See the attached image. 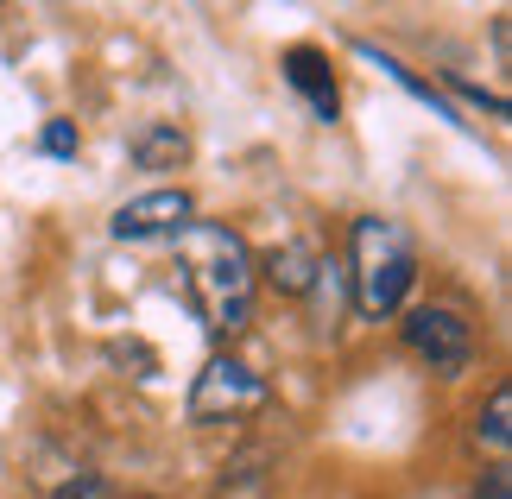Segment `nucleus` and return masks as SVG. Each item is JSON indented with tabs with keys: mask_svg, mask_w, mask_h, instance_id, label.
<instances>
[{
	"mask_svg": "<svg viewBox=\"0 0 512 499\" xmlns=\"http://www.w3.org/2000/svg\"><path fill=\"white\" fill-rule=\"evenodd\" d=\"M177 259H184V285L203 310V329L215 342L247 329L253 316V285H260V259L228 222H190L177 234Z\"/></svg>",
	"mask_w": 512,
	"mask_h": 499,
	"instance_id": "1",
	"label": "nucleus"
},
{
	"mask_svg": "<svg viewBox=\"0 0 512 499\" xmlns=\"http://www.w3.org/2000/svg\"><path fill=\"white\" fill-rule=\"evenodd\" d=\"M348 253H354V266H348V278H354V310L380 323V316H392L411 297V278H418L411 234L399 222H386V215H361V222H354Z\"/></svg>",
	"mask_w": 512,
	"mask_h": 499,
	"instance_id": "2",
	"label": "nucleus"
},
{
	"mask_svg": "<svg viewBox=\"0 0 512 499\" xmlns=\"http://www.w3.org/2000/svg\"><path fill=\"white\" fill-rule=\"evenodd\" d=\"M405 348L418 354L430 373L456 379V373H468V361H475V323H468L462 310H449V304H418L405 316Z\"/></svg>",
	"mask_w": 512,
	"mask_h": 499,
	"instance_id": "3",
	"label": "nucleus"
},
{
	"mask_svg": "<svg viewBox=\"0 0 512 499\" xmlns=\"http://www.w3.org/2000/svg\"><path fill=\"white\" fill-rule=\"evenodd\" d=\"M260 405H266V379L241 367L234 354H215L190 386V424H234V417H247Z\"/></svg>",
	"mask_w": 512,
	"mask_h": 499,
	"instance_id": "4",
	"label": "nucleus"
},
{
	"mask_svg": "<svg viewBox=\"0 0 512 499\" xmlns=\"http://www.w3.org/2000/svg\"><path fill=\"white\" fill-rule=\"evenodd\" d=\"M196 222V203H190V190H146V196H133V203L114 209V241H177Z\"/></svg>",
	"mask_w": 512,
	"mask_h": 499,
	"instance_id": "5",
	"label": "nucleus"
},
{
	"mask_svg": "<svg viewBox=\"0 0 512 499\" xmlns=\"http://www.w3.org/2000/svg\"><path fill=\"white\" fill-rule=\"evenodd\" d=\"M266 285L272 291H285V297H304L310 291V278H317V253H310L304 241H285V247H272L266 253Z\"/></svg>",
	"mask_w": 512,
	"mask_h": 499,
	"instance_id": "6",
	"label": "nucleus"
},
{
	"mask_svg": "<svg viewBox=\"0 0 512 499\" xmlns=\"http://www.w3.org/2000/svg\"><path fill=\"white\" fill-rule=\"evenodd\" d=\"M184 152H190V139L177 133L171 121H159V127H146L140 139H133V158H140L146 171H171V165H184Z\"/></svg>",
	"mask_w": 512,
	"mask_h": 499,
	"instance_id": "7",
	"label": "nucleus"
},
{
	"mask_svg": "<svg viewBox=\"0 0 512 499\" xmlns=\"http://www.w3.org/2000/svg\"><path fill=\"white\" fill-rule=\"evenodd\" d=\"M285 64H291V83H298V89L310 95V108H317L323 121H329V114H336V83H329L323 57H317V51H291Z\"/></svg>",
	"mask_w": 512,
	"mask_h": 499,
	"instance_id": "8",
	"label": "nucleus"
},
{
	"mask_svg": "<svg viewBox=\"0 0 512 499\" xmlns=\"http://www.w3.org/2000/svg\"><path fill=\"white\" fill-rule=\"evenodd\" d=\"M506 417H512V392L500 386L494 398H487V411L475 417V443H481L487 455H494L500 468H506V449H512V424H506Z\"/></svg>",
	"mask_w": 512,
	"mask_h": 499,
	"instance_id": "9",
	"label": "nucleus"
},
{
	"mask_svg": "<svg viewBox=\"0 0 512 499\" xmlns=\"http://www.w3.org/2000/svg\"><path fill=\"white\" fill-rule=\"evenodd\" d=\"M51 499H114V487L102 481V474H76V481H64Z\"/></svg>",
	"mask_w": 512,
	"mask_h": 499,
	"instance_id": "10",
	"label": "nucleus"
},
{
	"mask_svg": "<svg viewBox=\"0 0 512 499\" xmlns=\"http://www.w3.org/2000/svg\"><path fill=\"white\" fill-rule=\"evenodd\" d=\"M76 146H83V139H76L70 121H51V127H45V152H51V158H70Z\"/></svg>",
	"mask_w": 512,
	"mask_h": 499,
	"instance_id": "11",
	"label": "nucleus"
}]
</instances>
